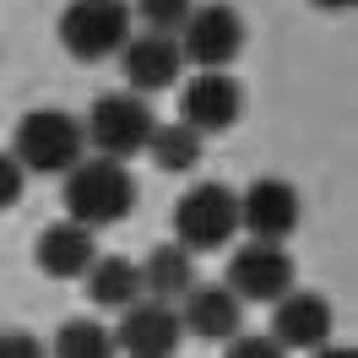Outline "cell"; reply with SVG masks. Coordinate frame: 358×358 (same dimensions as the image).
<instances>
[{"mask_svg":"<svg viewBox=\"0 0 358 358\" xmlns=\"http://www.w3.org/2000/svg\"><path fill=\"white\" fill-rule=\"evenodd\" d=\"M66 217L82 228H114L136 212V174L131 163H114V157H82L76 169L66 174Z\"/></svg>","mask_w":358,"mask_h":358,"instance_id":"1","label":"cell"},{"mask_svg":"<svg viewBox=\"0 0 358 358\" xmlns=\"http://www.w3.org/2000/svg\"><path fill=\"white\" fill-rule=\"evenodd\" d=\"M11 157L22 174H49L66 179L82 157H87V136H82V120L66 109H27L17 125H11Z\"/></svg>","mask_w":358,"mask_h":358,"instance_id":"2","label":"cell"},{"mask_svg":"<svg viewBox=\"0 0 358 358\" xmlns=\"http://www.w3.org/2000/svg\"><path fill=\"white\" fill-rule=\"evenodd\" d=\"M239 234V190L223 179H206L174 201V245L190 255H212Z\"/></svg>","mask_w":358,"mask_h":358,"instance_id":"3","label":"cell"},{"mask_svg":"<svg viewBox=\"0 0 358 358\" xmlns=\"http://www.w3.org/2000/svg\"><path fill=\"white\" fill-rule=\"evenodd\" d=\"M152 103L136 98V92H98L92 98L82 136H87L92 157H114V163H131L136 152H147L152 141Z\"/></svg>","mask_w":358,"mask_h":358,"instance_id":"4","label":"cell"},{"mask_svg":"<svg viewBox=\"0 0 358 358\" xmlns=\"http://www.w3.org/2000/svg\"><path fill=\"white\" fill-rule=\"evenodd\" d=\"M55 33L76 60H114L131 44V6L125 0H66Z\"/></svg>","mask_w":358,"mask_h":358,"instance_id":"5","label":"cell"},{"mask_svg":"<svg viewBox=\"0 0 358 358\" xmlns=\"http://www.w3.org/2000/svg\"><path fill=\"white\" fill-rule=\"evenodd\" d=\"M179 55H185V66L196 71H228L234 66V55L245 49V17L228 6V0H206L190 11V22L179 27Z\"/></svg>","mask_w":358,"mask_h":358,"instance_id":"6","label":"cell"},{"mask_svg":"<svg viewBox=\"0 0 358 358\" xmlns=\"http://www.w3.org/2000/svg\"><path fill=\"white\" fill-rule=\"evenodd\" d=\"M223 288L239 299V304H277L282 293H293V255L288 245H255L228 255Z\"/></svg>","mask_w":358,"mask_h":358,"instance_id":"7","label":"cell"},{"mask_svg":"<svg viewBox=\"0 0 358 358\" xmlns=\"http://www.w3.org/2000/svg\"><path fill=\"white\" fill-rule=\"evenodd\" d=\"M245 114V87L234 82V71H196L185 87H179V125L201 136H217V131H234Z\"/></svg>","mask_w":358,"mask_h":358,"instance_id":"8","label":"cell"},{"mask_svg":"<svg viewBox=\"0 0 358 358\" xmlns=\"http://www.w3.org/2000/svg\"><path fill=\"white\" fill-rule=\"evenodd\" d=\"M304 206H299V190L277 174H261L245 185L239 196V228H245L255 245H288V234L299 228Z\"/></svg>","mask_w":358,"mask_h":358,"instance_id":"9","label":"cell"},{"mask_svg":"<svg viewBox=\"0 0 358 358\" xmlns=\"http://www.w3.org/2000/svg\"><path fill=\"white\" fill-rule=\"evenodd\" d=\"M179 342H185V326H179L174 304H157V299H141L120 315L114 326V353L125 358H174Z\"/></svg>","mask_w":358,"mask_h":358,"instance_id":"10","label":"cell"},{"mask_svg":"<svg viewBox=\"0 0 358 358\" xmlns=\"http://www.w3.org/2000/svg\"><path fill=\"white\" fill-rule=\"evenodd\" d=\"M331 326L336 315L331 304L320 299V293H282L277 304H271V342L282 348V353H315V348H326L331 342Z\"/></svg>","mask_w":358,"mask_h":358,"instance_id":"11","label":"cell"},{"mask_svg":"<svg viewBox=\"0 0 358 358\" xmlns=\"http://www.w3.org/2000/svg\"><path fill=\"white\" fill-rule=\"evenodd\" d=\"M120 71H125V92L152 98V92L179 87L185 55H179V44L163 38V33H131V44L120 49Z\"/></svg>","mask_w":358,"mask_h":358,"instance_id":"12","label":"cell"},{"mask_svg":"<svg viewBox=\"0 0 358 358\" xmlns=\"http://www.w3.org/2000/svg\"><path fill=\"white\" fill-rule=\"evenodd\" d=\"M174 310H179L185 336H201V342H234V336L245 331V304L223 282H196Z\"/></svg>","mask_w":358,"mask_h":358,"instance_id":"13","label":"cell"},{"mask_svg":"<svg viewBox=\"0 0 358 358\" xmlns=\"http://www.w3.org/2000/svg\"><path fill=\"white\" fill-rule=\"evenodd\" d=\"M33 261H38V271H44V277H55V282L87 277V266L98 261V234H92V228H82V223H71V217H60V223H49L44 234H38Z\"/></svg>","mask_w":358,"mask_h":358,"instance_id":"14","label":"cell"},{"mask_svg":"<svg viewBox=\"0 0 358 358\" xmlns=\"http://www.w3.org/2000/svg\"><path fill=\"white\" fill-rule=\"evenodd\" d=\"M82 282H87L92 304H98V310H114V315H125L131 304L147 299V288H141V266H136L131 255H98Z\"/></svg>","mask_w":358,"mask_h":358,"instance_id":"15","label":"cell"},{"mask_svg":"<svg viewBox=\"0 0 358 358\" xmlns=\"http://www.w3.org/2000/svg\"><path fill=\"white\" fill-rule=\"evenodd\" d=\"M136 266H141V288H147V299H157V304H179L185 293L196 288V255L179 250L174 239H169V245H152V250H147V261H136Z\"/></svg>","mask_w":358,"mask_h":358,"instance_id":"16","label":"cell"},{"mask_svg":"<svg viewBox=\"0 0 358 358\" xmlns=\"http://www.w3.org/2000/svg\"><path fill=\"white\" fill-rule=\"evenodd\" d=\"M201 136L190 131V125H152V141H147V157H152L163 174H190L196 163H201Z\"/></svg>","mask_w":358,"mask_h":358,"instance_id":"17","label":"cell"},{"mask_svg":"<svg viewBox=\"0 0 358 358\" xmlns=\"http://www.w3.org/2000/svg\"><path fill=\"white\" fill-rule=\"evenodd\" d=\"M49 358H114V331L103 326V320L76 315V320H66V326L55 331Z\"/></svg>","mask_w":358,"mask_h":358,"instance_id":"18","label":"cell"},{"mask_svg":"<svg viewBox=\"0 0 358 358\" xmlns=\"http://www.w3.org/2000/svg\"><path fill=\"white\" fill-rule=\"evenodd\" d=\"M190 11H196V0H131V22H141L147 33H163V38H179Z\"/></svg>","mask_w":358,"mask_h":358,"instance_id":"19","label":"cell"},{"mask_svg":"<svg viewBox=\"0 0 358 358\" xmlns=\"http://www.w3.org/2000/svg\"><path fill=\"white\" fill-rule=\"evenodd\" d=\"M223 358H288L271 336H250V331H239L234 342H223Z\"/></svg>","mask_w":358,"mask_h":358,"instance_id":"20","label":"cell"},{"mask_svg":"<svg viewBox=\"0 0 358 358\" xmlns=\"http://www.w3.org/2000/svg\"><path fill=\"white\" fill-rule=\"evenodd\" d=\"M22 190H27V174L17 169L11 152H0V212H11V206L22 201Z\"/></svg>","mask_w":358,"mask_h":358,"instance_id":"21","label":"cell"},{"mask_svg":"<svg viewBox=\"0 0 358 358\" xmlns=\"http://www.w3.org/2000/svg\"><path fill=\"white\" fill-rule=\"evenodd\" d=\"M0 358H49V342L33 331H0Z\"/></svg>","mask_w":358,"mask_h":358,"instance_id":"22","label":"cell"},{"mask_svg":"<svg viewBox=\"0 0 358 358\" xmlns=\"http://www.w3.org/2000/svg\"><path fill=\"white\" fill-rule=\"evenodd\" d=\"M310 358H358V353H353V348H331V342H326V348H315Z\"/></svg>","mask_w":358,"mask_h":358,"instance_id":"23","label":"cell"},{"mask_svg":"<svg viewBox=\"0 0 358 358\" xmlns=\"http://www.w3.org/2000/svg\"><path fill=\"white\" fill-rule=\"evenodd\" d=\"M310 6H320V11H353L358 0H310Z\"/></svg>","mask_w":358,"mask_h":358,"instance_id":"24","label":"cell"}]
</instances>
